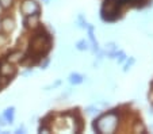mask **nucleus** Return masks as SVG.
<instances>
[{"mask_svg": "<svg viewBox=\"0 0 153 134\" xmlns=\"http://www.w3.org/2000/svg\"><path fill=\"white\" fill-rule=\"evenodd\" d=\"M133 64H134V58H130V61L126 64V68H125V70H127V69H129V68L131 67V65H133Z\"/></svg>", "mask_w": 153, "mask_h": 134, "instance_id": "obj_15", "label": "nucleus"}, {"mask_svg": "<svg viewBox=\"0 0 153 134\" xmlns=\"http://www.w3.org/2000/svg\"><path fill=\"white\" fill-rule=\"evenodd\" d=\"M15 68L11 65V62H6V64H1L0 67V73L4 76V77H8V76H14L15 75Z\"/></svg>", "mask_w": 153, "mask_h": 134, "instance_id": "obj_5", "label": "nucleus"}, {"mask_svg": "<svg viewBox=\"0 0 153 134\" xmlns=\"http://www.w3.org/2000/svg\"><path fill=\"white\" fill-rule=\"evenodd\" d=\"M20 11L23 15H31L35 14V12H39V6L35 3L34 0H25L22 6H20Z\"/></svg>", "mask_w": 153, "mask_h": 134, "instance_id": "obj_3", "label": "nucleus"}, {"mask_svg": "<svg viewBox=\"0 0 153 134\" xmlns=\"http://www.w3.org/2000/svg\"><path fill=\"white\" fill-rule=\"evenodd\" d=\"M77 49L79 50H85V49H88V45H87L85 41H80L77 44Z\"/></svg>", "mask_w": 153, "mask_h": 134, "instance_id": "obj_11", "label": "nucleus"}, {"mask_svg": "<svg viewBox=\"0 0 153 134\" xmlns=\"http://www.w3.org/2000/svg\"><path fill=\"white\" fill-rule=\"evenodd\" d=\"M0 6L3 8H10L12 6V0H0Z\"/></svg>", "mask_w": 153, "mask_h": 134, "instance_id": "obj_10", "label": "nucleus"}, {"mask_svg": "<svg viewBox=\"0 0 153 134\" xmlns=\"http://www.w3.org/2000/svg\"><path fill=\"white\" fill-rule=\"evenodd\" d=\"M22 58H23V54L20 52H12L8 54V57H7V61L11 62V64H15V62H19L22 61Z\"/></svg>", "mask_w": 153, "mask_h": 134, "instance_id": "obj_7", "label": "nucleus"}, {"mask_svg": "<svg viewBox=\"0 0 153 134\" xmlns=\"http://www.w3.org/2000/svg\"><path fill=\"white\" fill-rule=\"evenodd\" d=\"M43 3H49V0H43Z\"/></svg>", "mask_w": 153, "mask_h": 134, "instance_id": "obj_18", "label": "nucleus"}, {"mask_svg": "<svg viewBox=\"0 0 153 134\" xmlns=\"http://www.w3.org/2000/svg\"><path fill=\"white\" fill-rule=\"evenodd\" d=\"M1 29H3L4 31H7V33H11L12 30L15 29L14 19H11V18H4L3 21H1Z\"/></svg>", "mask_w": 153, "mask_h": 134, "instance_id": "obj_6", "label": "nucleus"}, {"mask_svg": "<svg viewBox=\"0 0 153 134\" xmlns=\"http://www.w3.org/2000/svg\"><path fill=\"white\" fill-rule=\"evenodd\" d=\"M16 133H18V134L25 133V127H23V126H20V127H18V129H16Z\"/></svg>", "mask_w": 153, "mask_h": 134, "instance_id": "obj_16", "label": "nucleus"}, {"mask_svg": "<svg viewBox=\"0 0 153 134\" xmlns=\"http://www.w3.org/2000/svg\"><path fill=\"white\" fill-rule=\"evenodd\" d=\"M117 121H118V118L115 117V114L108 113L94 121V129L98 133H113L117 127V123H118Z\"/></svg>", "mask_w": 153, "mask_h": 134, "instance_id": "obj_1", "label": "nucleus"}, {"mask_svg": "<svg viewBox=\"0 0 153 134\" xmlns=\"http://www.w3.org/2000/svg\"><path fill=\"white\" fill-rule=\"evenodd\" d=\"M6 42H7V37L4 34H0V46H3Z\"/></svg>", "mask_w": 153, "mask_h": 134, "instance_id": "obj_13", "label": "nucleus"}, {"mask_svg": "<svg viewBox=\"0 0 153 134\" xmlns=\"http://www.w3.org/2000/svg\"><path fill=\"white\" fill-rule=\"evenodd\" d=\"M69 80L72 84H80V83L83 81V76H80L79 73H72V75L69 76Z\"/></svg>", "mask_w": 153, "mask_h": 134, "instance_id": "obj_9", "label": "nucleus"}, {"mask_svg": "<svg viewBox=\"0 0 153 134\" xmlns=\"http://www.w3.org/2000/svg\"><path fill=\"white\" fill-rule=\"evenodd\" d=\"M50 47V41L48 34H37L31 41V50L37 53H42V49L49 50Z\"/></svg>", "mask_w": 153, "mask_h": 134, "instance_id": "obj_2", "label": "nucleus"}, {"mask_svg": "<svg viewBox=\"0 0 153 134\" xmlns=\"http://www.w3.org/2000/svg\"><path fill=\"white\" fill-rule=\"evenodd\" d=\"M134 131H136V133H138V131H141V133H145V127L142 126V123H137L136 127H134Z\"/></svg>", "mask_w": 153, "mask_h": 134, "instance_id": "obj_12", "label": "nucleus"}, {"mask_svg": "<svg viewBox=\"0 0 153 134\" xmlns=\"http://www.w3.org/2000/svg\"><path fill=\"white\" fill-rule=\"evenodd\" d=\"M25 24H26V27H29V29H31V30L37 29V27L39 26V12L27 15L26 21H25Z\"/></svg>", "mask_w": 153, "mask_h": 134, "instance_id": "obj_4", "label": "nucleus"}, {"mask_svg": "<svg viewBox=\"0 0 153 134\" xmlns=\"http://www.w3.org/2000/svg\"><path fill=\"white\" fill-rule=\"evenodd\" d=\"M14 111H15L14 107H8L6 111H4L3 118L7 121V122H10V123L14 122Z\"/></svg>", "mask_w": 153, "mask_h": 134, "instance_id": "obj_8", "label": "nucleus"}, {"mask_svg": "<svg viewBox=\"0 0 153 134\" xmlns=\"http://www.w3.org/2000/svg\"><path fill=\"white\" fill-rule=\"evenodd\" d=\"M4 121H6V119H4L3 117H0V126H4L7 123V122H4Z\"/></svg>", "mask_w": 153, "mask_h": 134, "instance_id": "obj_17", "label": "nucleus"}, {"mask_svg": "<svg viewBox=\"0 0 153 134\" xmlns=\"http://www.w3.org/2000/svg\"><path fill=\"white\" fill-rule=\"evenodd\" d=\"M79 22H80V27H87V23L83 21V15H79Z\"/></svg>", "mask_w": 153, "mask_h": 134, "instance_id": "obj_14", "label": "nucleus"}]
</instances>
